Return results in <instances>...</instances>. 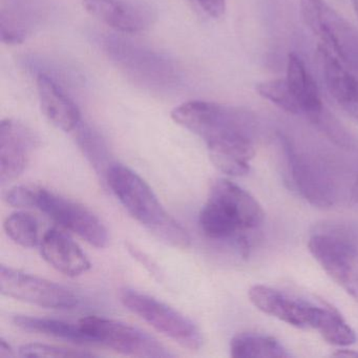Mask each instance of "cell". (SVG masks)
<instances>
[{
  "mask_svg": "<svg viewBox=\"0 0 358 358\" xmlns=\"http://www.w3.org/2000/svg\"><path fill=\"white\" fill-rule=\"evenodd\" d=\"M171 117L206 143L210 160L222 173L234 177L249 173L257 136V120L250 112L215 102L192 100L173 108Z\"/></svg>",
  "mask_w": 358,
  "mask_h": 358,
  "instance_id": "cell-1",
  "label": "cell"
},
{
  "mask_svg": "<svg viewBox=\"0 0 358 358\" xmlns=\"http://www.w3.org/2000/svg\"><path fill=\"white\" fill-rule=\"evenodd\" d=\"M264 219L265 213L255 196L231 181L220 179L211 187L199 225L207 238L230 243L247 257L251 234L261 228Z\"/></svg>",
  "mask_w": 358,
  "mask_h": 358,
  "instance_id": "cell-2",
  "label": "cell"
},
{
  "mask_svg": "<svg viewBox=\"0 0 358 358\" xmlns=\"http://www.w3.org/2000/svg\"><path fill=\"white\" fill-rule=\"evenodd\" d=\"M248 296L264 313L295 328L317 331L331 345L347 347L355 343L353 329L328 303H315L264 285L251 287Z\"/></svg>",
  "mask_w": 358,
  "mask_h": 358,
  "instance_id": "cell-3",
  "label": "cell"
},
{
  "mask_svg": "<svg viewBox=\"0 0 358 358\" xmlns=\"http://www.w3.org/2000/svg\"><path fill=\"white\" fill-rule=\"evenodd\" d=\"M106 182L125 210L159 240L177 248H187L190 236L171 217L152 188L135 171L122 164L106 171Z\"/></svg>",
  "mask_w": 358,
  "mask_h": 358,
  "instance_id": "cell-4",
  "label": "cell"
},
{
  "mask_svg": "<svg viewBox=\"0 0 358 358\" xmlns=\"http://www.w3.org/2000/svg\"><path fill=\"white\" fill-rule=\"evenodd\" d=\"M5 200L18 208H37L62 227L96 248H106L110 236L101 220L90 209L70 199L39 186L20 185L12 187L5 194Z\"/></svg>",
  "mask_w": 358,
  "mask_h": 358,
  "instance_id": "cell-5",
  "label": "cell"
},
{
  "mask_svg": "<svg viewBox=\"0 0 358 358\" xmlns=\"http://www.w3.org/2000/svg\"><path fill=\"white\" fill-rule=\"evenodd\" d=\"M306 26L343 64L358 71V29L324 0H301Z\"/></svg>",
  "mask_w": 358,
  "mask_h": 358,
  "instance_id": "cell-6",
  "label": "cell"
},
{
  "mask_svg": "<svg viewBox=\"0 0 358 358\" xmlns=\"http://www.w3.org/2000/svg\"><path fill=\"white\" fill-rule=\"evenodd\" d=\"M121 303L125 308L148 322L181 347L196 351L203 345L200 329L194 322L171 306L150 295L134 289L120 291Z\"/></svg>",
  "mask_w": 358,
  "mask_h": 358,
  "instance_id": "cell-7",
  "label": "cell"
},
{
  "mask_svg": "<svg viewBox=\"0 0 358 358\" xmlns=\"http://www.w3.org/2000/svg\"><path fill=\"white\" fill-rule=\"evenodd\" d=\"M78 324L91 345H106L119 353L137 357L173 356L156 338L131 324L93 315L81 318Z\"/></svg>",
  "mask_w": 358,
  "mask_h": 358,
  "instance_id": "cell-8",
  "label": "cell"
},
{
  "mask_svg": "<svg viewBox=\"0 0 358 358\" xmlns=\"http://www.w3.org/2000/svg\"><path fill=\"white\" fill-rule=\"evenodd\" d=\"M287 167L293 185L306 201L320 208L332 206L336 200L334 180L326 167L296 146L287 137L280 136Z\"/></svg>",
  "mask_w": 358,
  "mask_h": 358,
  "instance_id": "cell-9",
  "label": "cell"
},
{
  "mask_svg": "<svg viewBox=\"0 0 358 358\" xmlns=\"http://www.w3.org/2000/svg\"><path fill=\"white\" fill-rule=\"evenodd\" d=\"M308 246L327 274L358 303V247L331 234H314Z\"/></svg>",
  "mask_w": 358,
  "mask_h": 358,
  "instance_id": "cell-10",
  "label": "cell"
},
{
  "mask_svg": "<svg viewBox=\"0 0 358 358\" xmlns=\"http://www.w3.org/2000/svg\"><path fill=\"white\" fill-rule=\"evenodd\" d=\"M0 292L6 296L49 309H72L79 299L70 289L13 268H0Z\"/></svg>",
  "mask_w": 358,
  "mask_h": 358,
  "instance_id": "cell-11",
  "label": "cell"
},
{
  "mask_svg": "<svg viewBox=\"0 0 358 358\" xmlns=\"http://www.w3.org/2000/svg\"><path fill=\"white\" fill-rule=\"evenodd\" d=\"M37 138L20 121L5 119L0 124V181L6 184L20 177L37 146Z\"/></svg>",
  "mask_w": 358,
  "mask_h": 358,
  "instance_id": "cell-12",
  "label": "cell"
},
{
  "mask_svg": "<svg viewBox=\"0 0 358 358\" xmlns=\"http://www.w3.org/2000/svg\"><path fill=\"white\" fill-rule=\"evenodd\" d=\"M90 15L119 32L135 34L152 26L155 14L150 7L127 0H83Z\"/></svg>",
  "mask_w": 358,
  "mask_h": 358,
  "instance_id": "cell-13",
  "label": "cell"
},
{
  "mask_svg": "<svg viewBox=\"0 0 358 358\" xmlns=\"http://www.w3.org/2000/svg\"><path fill=\"white\" fill-rule=\"evenodd\" d=\"M317 58L331 97L350 116L358 120V78L330 50L318 45Z\"/></svg>",
  "mask_w": 358,
  "mask_h": 358,
  "instance_id": "cell-14",
  "label": "cell"
},
{
  "mask_svg": "<svg viewBox=\"0 0 358 358\" xmlns=\"http://www.w3.org/2000/svg\"><path fill=\"white\" fill-rule=\"evenodd\" d=\"M41 252L49 265L64 275L75 278L91 269V262L81 247L70 236L56 228L43 234Z\"/></svg>",
  "mask_w": 358,
  "mask_h": 358,
  "instance_id": "cell-15",
  "label": "cell"
},
{
  "mask_svg": "<svg viewBox=\"0 0 358 358\" xmlns=\"http://www.w3.org/2000/svg\"><path fill=\"white\" fill-rule=\"evenodd\" d=\"M37 93L41 112L54 127L70 133L80 124V110L53 79L45 74L39 75Z\"/></svg>",
  "mask_w": 358,
  "mask_h": 358,
  "instance_id": "cell-16",
  "label": "cell"
},
{
  "mask_svg": "<svg viewBox=\"0 0 358 358\" xmlns=\"http://www.w3.org/2000/svg\"><path fill=\"white\" fill-rule=\"evenodd\" d=\"M286 81L301 108V115L318 124L324 117L320 91L313 77L306 68L305 62L297 54H289Z\"/></svg>",
  "mask_w": 358,
  "mask_h": 358,
  "instance_id": "cell-17",
  "label": "cell"
},
{
  "mask_svg": "<svg viewBox=\"0 0 358 358\" xmlns=\"http://www.w3.org/2000/svg\"><path fill=\"white\" fill-rule=\"evenodd\" d=\"M12 322L17 328L27 332L39 333L81 345H91L89 338L81 330L79 324L54 320V318L35 317V316L15 315Z\"/></svg>",
  "mask_w": 358,
  "mask_h": 358,
  "instance_id": "cell-18",
  "label": "cell"
},
{
  "mask_svg": "<svg viewBox=\"0 0 358 358\" xmlns=\"http://www.w3.org/2000/svg\"><path fill=\"white\" fill-rule=\"evenodd\" d=\"M230 355L234 358H286L290 357L291 354L274 337L259 333L244 332L231 339Z\"/></svg>",
  "mask_w": 358,
  "mask_h": 358,
  "instance_id": "cell-19",
  "label": "cell"
},
{
  "mask_svg": "<svg viewBox=\"0 0 358 358\" xmlns=\"http://www.w3.org/2000/svg\"><path fill=\"white\" fill-rule=\"evenodd\" d=\"M3 228L7 236L24 248H34L39 244L38 221L31 213H12L6 220Z\"/></svg>",
  "mask_w": 358,
  "mask_h": 358,
  "instance_id": "cell-20",
  "label": "cell"
},
{
  "mask_svg": "<svg viewBox=\"0 0 358 358\" xmlns=\"http://www.w3.org/2000/svg\"><path fill=\"white\" fill-rule=\"evenodd\" d=\"M257 91L261 97L292 115H301V108L287 85L286 79H272L259 83Z\"/></svg>",
  "mask_w": 358,
  "mask_h": 358,
  "instance_id": "cell-21",
  "label": "cell"
},
{
  "mask_svg": "<svg viewBox=\"0 0 358 358\" xmlns=\"http://www.w3.org/2000/svg\"><path fill=\"white\" fill-rule=\"evenodd\" d=\"M18 355L22 357H92L93 353H87L79 350L66 349L56 345H45V343H27L18 350Z\"/></svg>",
  "mask_w": 358,
  "mask_h": 358,
  "instance_id": "cell-22",
  "label": "cell"
},
{
  "mask_svg": "<svg viewBox=\"0 0 358 358\" xmlns=\"http://www.w3.org/2000/svg\"><path fill=\"white\" fill-rule=\"evenodd\" d=\"M203 10L213 18L224 15L226 10V0H196Z\"/></svg>",
  "mask_w": 358,
  "mask_h": 358,
  "instance_id": "cell-23",
  "label": "cell"
},
{
  "mask_svg": "<svg viewBox=\"0 0 358 358\" xmlns=\"http://www.w3.org/2000/svg\"><path fill=\"white\" fill-rule=\"evenodd\" d=\"M14 356H15V353L9 343H7L3 338L0 339V357L11 358Z\"/></svg>",
  "mask_w": 358,
  "mask_h": 358,
  "instance_id": "cell-24",
  "label": "cell"
},
{
  "mask_svg": "<svg viewBox=\"0 0 358 358\" xmlns=\"http://www.w3.org/2000/svg\"><path fill=\"white\" fill-rule=\"evenodd\" d=\"M351 199L352 202H353L356 206H358V177L356 181L354 182L353 186H352Z\"/></svg>",
  "mask_w": 358,
  "mask_h": 358,
  "instance_id": "cell-25",
  "label": "cell"
},
{
  "mask_svg": "<svg viewBox=\"0 0 358 358\" xmlns=\"http://www.w3.org/2000/svg\"><path fill=\"white\" fill-rule=\"evenodd\" d=\"M334 355L336 356H345V357H348V356H352V357H358V353H354V352H338V353L334 354Z\"/></svg>",
  "mask_w": 358,
  "mask_h": 358,
  "instance_id": "cell-26",
  "label": "cell"
},
{
  "mask_svg": "<svg viewBox=\"0 0 358 358\" xmlns=\"http://www.w3.org/2000/svg\"><path fill=\"white\" fill-rule=\"evenodd\" d=\"M353 8L354 11H355V14L358 17V0H353Z\"/></svg>",
  "mask_w": 358,
  "mask_h": 358,
  "instance_id": "cell-27",
  "label": "cell"
}]
</instances>
